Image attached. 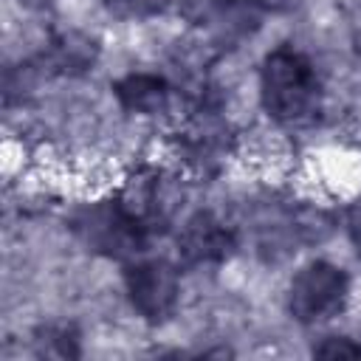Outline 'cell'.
Returning a JSON list of instances; mask_svg holds the SVG:
<instances>
[{
	"mask_svg": "<svg viewBox=\"0 0 361 361\" xmlns=\"http://www.w3.org/2000/svg\"><path fill=\"white\" fill-rule=\"evenodd\" d=\"M259 102L268 118L302 127L322 110V82L313 62L293 45H279L259 65Z\"/></svg>",
	"mask_w": 361,
	"mask_h": 361,
	"instance_id": "cell-1",
	"label": "cell"
},
{
	"mask_svg": "<svg viewBox=\"0 0 361 361\" xmlns=\"http://www.w3.org/2000/svg\"><path fill=\"white\" fill-rule=\"evenodd\" d=\"M73 231L87 245V251L130 262L144 254L147 240L152 237L121 203L118 197L90 200L73 214Z\"/></svg>",
	"mask_w": 361,
	"mask_h": 361,
	"instance_id": "cell-2",
	"label": "cell"
},
{
	"mask_svg": "<svg viewBox=\"0 0 361 361\" xmlns=\"http://www.w3.org/2000/svg\"><path fill=\"white\" fill-rule=\"evenodd\" d=\"M350 290V274L341 265L327 259H310L290 276L285 305L293 322L322 324L347 307Z\"/></svg>",
	"mask_w": 361,
	"mask_h": 361,
	"instance_id": "cell-3",
	"label": "cell"
},
{
	"mask_svg": "<svg viewBox=\"0 0 361 361\" xmlns=\"http://www.w3.org/2000/svg\"><path fill=\"white\" fill-rule=\"evenodd\" d=\"M124 293L130 307L149 324L166 322L180 302V279L166 259H130L124 268Z\"/></svg>",
	"mask_w": 361,
	"mask_h": 361,
	"instance_id": "cell-4",
	"label": "cell"
},
{
	"mask_svg": "<svg viewBox=\"0 0 361 361\" xmlns=\"http://www.w3.org/2000/svg\"><path fill=\"white\" fill-rule=\"evenodd\" d=\"M116 197L149 234H155L158 228H164L172 220V209H175L172 178L158 166L144 164V166L133 169L124 178Z\"/></svg>",
	"mask_w": 361,
	"mask_h": 361,
	"instance_id": "cell-5",
	"label": "cell"
},
{
	"mask_svg": "<svg viewBox=\"0 0 361 361\" xmlns=\"http://www.w3.org/2000/svg\"><path fill=\"white\" fill-rule=\"evenodd\" d=\"M178 257L186 265H223L237 251V234L212 212H195L178 231Z\"/></svg>",
	"mask_w": 361,
	"mask_h": 361,
	"instance_id": "cell-6",
	"label": "cell"
},
{
	"mask_svg": "<svg viewBox=\"0 0 361 361\" xmlns=\"http://www.w3.org/2000/svg\"><path fill=\"white\" fill-rule=\"evenodd\" d=\"M228 152V130L212 113H197L178 130V158L195 172H212L223 164Z\"/></svg>",
	"mask_w": 361,
	"mask_h": 361,
	"instance_id": "cell-7",
	"label": "cell"
},
{
	"mask_svg": "<svg viewBox=\"0 0 361 361\" xmlns=\"http://www.w3.org/2000/svg\"><path fill=\"white\" fill-rule=\"evenodd\" d=\"M113 96L121 104V110L133 116H158L166 113L172 102V85L158 73L133 71L113 82Z\"/></svg>",
	"mask_w": 361,
	"mask_h": 361,
	"instance_id": "cell-8",
	"label": "cell"
},
{
	"mask_svg": "<svg viewBox=\"0 0 361 361\" xmlns=\"http://www.w3.org/2000/svg\"><path fill=\"white\" fill-rule=\"evenodd\" d=\"M37 358H76L79 355V338L73 327L68 324H42L37 327L31 338Z\"/></svg>",
	"mask_w": 361,
	"mask_h": 361,
	"instance_id": "cell-9",
	"label": "cell"
},
{
	"mask_svg": "<svg viewBox=\"0 0 361 361\" xmlns=\"http://www.w3.org/2000/svg\"><path fill=\"white\" fill-rule=\"evenodd\" d=\"M54 65L73 73V71H87L96 59V42L82 37V34H62L56 42H54Z\"/></svg>",
	"mask_w": 361,
	"mask_h": 361,
	"instance_id": "cell-10",
	"label": "cell"
},
{
	"mask_svg": "<svg viewBox=\"0 0 361 361\" xmlns=\"http://www.w3.org/2000/svg\"><path fill=\"white\" fill-rule=\"evenodd\" d=\"M313 355L322 358H361V344L350 336H327L313 344Z\"/></svg>",
	"mask_w": 361,
	"mask_h": 361,
	"instance_id": "cell-11",
	"label": "cell"
},
{
	"mask_svg": "<svg viewBox=\"0 0 361 361\" xmlns=\"http://www.w3.org/2000/svg\"><path fill=\"white\" fill-rule=\"evenodd\" d=\"M104 6L121 20H144L152 17L164 6V0H104Z\"/></svg>",
	"mask_w": 361,
	"mask_h": 361,
	"instance_id": "cell-12",
	"label": "cell"
},
{
	"mask_svg": "<svg viewBox=\"0 0 361 361\" xmlns=\"http://www.w3.org/2000/svg\"><path fill=\"white\" fill-rule=\"evenodd\" d=\"M344 231H347V240H350L353 251L361 259V197H355L347 206V212H344Z\"/></svg>",
	"mask_w": 361,
	"mask_h": 361,
	"instance_id": "cell-13",
	"label": "cell"
},
{
	"mask_svg": "<svg viewBox=\"0 0 361 361\" xmlns=\"http://www.w3.org/2000/svg\"><path fill=\"white\" fill-rule=\"evenodd\" d=\"M25 6H34V8H42V6H48V3H54V0H23Z\"/></svg>",
	"mask_w": 361,
	"mask_h": 361,
	"instance_id": "cell-14",
	"label": "cell"
}]
</instances>
